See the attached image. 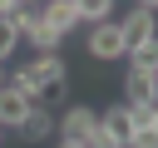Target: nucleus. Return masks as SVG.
<instances>
[{
	"label": "nucleus",
	"mask_w": 158,
	"mask_h": 148,
	"mask_svg": "<svg viewBox=\"0 0 158 148\" xmlns=\"http://www.w3.org/2000/svg\"><path fill=\"white\" fill-rule=\"evenodd\" d=\"M30 109H35V104H30L20 89H10V84L0 89V128H10V133H15V128L30 118Z\"/></svg>",
	"instance_id": "0eeeda50"
},
{
	"label": "nucleus",
	"mask_w": 158,
	"mask_h": 148,
	"mask_svg": "<svg viewBox=\"0 0 158 148\" xmlns=\"http://www.w3.org/2000/svg\"><path fill=\"white\" fill-rule=\"evenodd\" d=\"M25 5H40V0H25Z\"/></svg>",
	"instance_id": "4be33fe9"
},
{
	"label": "nucleus",
	"mask_w": 158,
	"mask_h": 148,
	"mask_svg": "<svg viewBox=\"0 0 158 148\" xmlns=\"http://www.w3.org/2000/svg\"><path fill=\"white\" fill-rule=\"evenodd\" d=\"M84 44H89V54H94L99 64H114V59H123V54H128V39H123L118 20H104V25H94Z\"/></svg>",
	"instance_id": "f03ea898"
},
{
	"label": "nucleus",
	"mask_w": 158,
	"mask_h": 148,
	"mask_svg": "<svg viewBox=\"0 0 158 148\" xmlns=\"http://www.w3.org/2000/svg\"><path fill=\"white\" fill-rule=\"evenodd\" d=\"M118 30H123V39H128V49L138 44V39H148V35H158V15L153 10H143V5H133L123 20H118Z\"/></svg>",
	"instance_id": "423d86ee"
},
{
	"label": "nucleus",
	"mask_w": 158,
	"mask_h": 148,
	"mask_svg": "<svg viewBox=\"0 0 158 148\" xmlns=\"http://www.w3.org/2000/svg\"><path fill=\"white\" fill-rule=\"evenodd\" d=\"M138 5H143V10H153V15H158V0H138Z\"/></svg>",
	"instance_id": "a211bd4d"
},
{
	"label": "nucleus",
	"mask_w": 158,
	"mask_h": 148,
	"mask_svg": "<svg viewBox=\"0 0 158 148\" xmlns=\"http://www.w3.org/2000/svg\"><path fill=\"white\" fill-rule=\"evenodd\" d=\"M123 104H128V109H153V104H158V79H153V69H128V74H123Z\"/></svg>",
	"instance_id": "20e7f679"
},
{
	"label": "nucleus",
	"mask_w": 158,
	"mask_h": 148,
	"mask_svg": "<svg viewBox=\"0 0 158 148\" xmlns=\"http://www.w3.org/2000/svg\"><path fill=\"white\" fill-rule=\"evenodd\" d=\"M84 148H123V138H114V133H104V128H94Z\"/></svg>",
	"instance_id": "dca6fc26"
},
{
	"label": "nucleus",
	"mask_w": 158,
	"mask_h": 148,
	"mask_svg": "<svg viewBox=\"0 0 158 148\" xmlns=\"http://www.w3.org/2000/svg\"><path fill=\"white\" fill-rule=\"evenodd\" d=\"M15 5H20V0H0V20H5V15L15 10Z\"/></svg>",
	"instance_id": "f3484780"
},
{
	"label": "nucleus",
	"mask_w": 158,
	"mask_h": 148,
	"mask_svg": "<svg viewBox=\"0 0 158 148\" xmlns=\"http://www.w3.org/2000/svg\"><path fill=\"white\" fill-rule=\"evenodd\" d=\"M123 59H128V69H158V35L138 39V44H133Z\"/></svg>",
	"instance_id": "9b49d317"
},
{
	"label": "nucleus",
	"mask_w": 158,
	"mask_h": 148,
	"mask_svg": "<svg viewBox=\"0 0 158 148\" xmlns=\"http://www.w3.org/2000/svg\"><path fill=\"white\" fill-rule=\"evenodd\" d=\"M5 84L20 89L30 104H40V99H49V94H64V59H59V54H35V59L20 64Z\"/></svg>",
	"instance_id": "f257e3e1"
},
{
	"label": "nucleus",
	"mask_w": 158,
	"mask_h": 148,
	"mask_svg": "<svg viewBox=\"0 0 158 148\" xmlns=\"http://www.w3.org/2000/svg\"><path fill=\"white\" fill-rule=\"evenodd\" d=\"M74 5H79V20H84V25L114 20V0H74Z\"/></svg>",
	"instance_id": "f8f14e48"
},
{
	"label": "nucleus",
	"mask_w": 158,
	"mask_h": 148,
	"mask_svg": "<svg viewBox=\"0 0 158 148\" xmlns=\"http://www.w3.org/2000/svg\"><path fill=\"white\" fill-rule=\"evenodd\" d=\"M59 148H84V143H69V138H59Z\"/></svg>",
	"instance_id": "6ab92c4d"
},
{
	"label": "nucleus",
	"mask_w": 158,
	"mask_h": 148,
	"mask_svg": "<svg viewBox=\"0 0 158 148\" xmlns=\"http://www.w3.org/2000/svg\"><path fill=\"white\" fill-rule=\"evenodd\" d=\"M0 89H5V64H0Z\"/></svg>",
	"instance_id": "412c9836"
},
{
	"label": "nucleus",
	"mask_w": 158,
	"mask_h": 148,
	"mask_svg": "<svg viewBox=\"0 0 158 148\" xmlns=\"http://www.w3.org/2000/svg\"><path fill=\"white\" fill-rule=\"evenodd\" d=\"M153 128H158V104H153Z\"/></svg>",
	"instance_id": "aec40b11"
},
{
	"label": "nucleus",
	"mask_w": 158,
	"mask_h": 148,
	"mask_svg": "<svg viewBox=\"0 0 158 148\" xmlns=\"http://www.w3.org/2000/svg\"><path fill=\"white\" fill-rule=\"evenodd\" d=\"M15 133H20L25 143H44V138H54V113L35 104V109H30V118H25V123H20Z\"/></svg>",
	"instance_id": "1a4fd4ad"
},
{
	"label": "nucleus",
	"mask_w": 158,
	"mask_h": 148,
	"mask_svg": "<svg viewBox=\"0 0 158 148\" xmlns=\"http://www.w3.org/2000/svg\"><path fill=\"white\" fill-rule=\"evenodd\" d=\"M138 128H153V109H128V133Z\"/></svg>",
	"instance_id": "2eb2a0df"
},
{
	"label": "nucleus",
	"mask_w": 158,
	"mask_h": 148,
	"mask_svg": "<svg viewBox=\"0 0 158 148\" xmlns=\"http://www.w3.org/2000/svg\"><path fill=\"white\" fill-rule=\"evenodd\" d=\"M20 39H25V44H30L35 54H59V44H64V35H59L54 25H44V20H35V25H30V30L20 35Z\"/></svg>",
	"instance_id": "6e6552de"
},
{
	"label": "nucleus",
	"mask_w": 158,
	"mask_h": 148,
	"mask_svg": "<svg viewBox=\"0 0 158 148\" xmlns=\"http://www.w3.org/2000/svg\"><path fill=\"white\" fill-rule=\"evenodd\" d=\"M153 79H158V69H153Z\"/></svg>",
	"instance_id": "b1692460"
},
{
	"label": "nucleus",
	"mask_w": 158,
	"mask_h": 148,
	"mask_svg": "<svg viewBox=\"0 0 158 148\" xmlns=\"http://www.w3.org/2000/svg\"><path fill=\"white\" fill-rule=\"evenodd\" d=\"M15 49H20V30H15L10 20H0V64H5Z\"/></svg>",
	"instance_id": "ddd939ff"
},
{
	"label": "nucleus",
	"mask_w": 158,
	"mask_h": 148,
	"mask_svg": "<svg viewBox=\"0 0 158 148\" xmlns=\"http://www.w3.org/2000/svg\"><path fill=\"white\" fill-rule=\"evenodd\" d=\"M0 138H5V128H0Z\"/></svg>",
	"instance_id": "5701e85b"
},
{
	"label": "nucleus",
	"mask_w": 158,
	"mask_h": 148,
	"mask_svg": "<svg viewBox=\"0 0 158 148\" xmlns=\"http://www.w3.org/2000/svg\"><path fill=\"white\" fill-rule=\"evenodd\" d=\"M99 128L128 143V104H109V109H99Z\"/></svg>",
	"instance_id": "9d476101"
},
{
	"label": "nucleus",
	"mask_w": 158,
	"mask_h": 148,
	"mask_svg": "<svg viewBox=\"0 0 158 148\" xmlns=\"http://www.w3.org/2000/svg\"><path fill=\"white\" fill-rule=\"evenodd\" d=\"M40 20H44V25H54L59 35H69V30H79V25H84L74 0H40Z\"/></svg>",
	"instance_id": "39448f33"
},
{
	"label": "nucleus",
	"mask_w": 158,
	"mask_h": 148,
	"mask_svg": "<svg viewBox=\"0 0 158 148\" xmlns=\"http://www.w3.org/2000/svg\"><path fill=\"white\" fill-rule=\"evenodd\" d=\"M123 148H158V128H138V133H128Z\"/></svg>",
	"instance_id": "4468645a"
},
{
	"label": "nucleus",
	"mask_w": 158,
	"mask_h": 148,
	"mask_svg": "<svg viewBox=\"0 0 158 148\" xmlns=\"http://www.w3.org/2000/svg\"><path fill=\"white\" fill-rule=\"evenodd\" d=\"M94 128H99V109H89V104H69V109L54 118V133L69 138V143H89Z\"/></svg>",
	"instance_id": "7ed1b4c3"
}]
</instances>
